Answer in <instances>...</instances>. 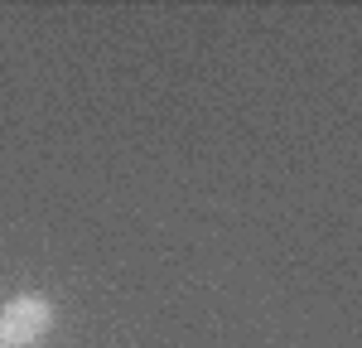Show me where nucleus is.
I'll return each mask as SVG.
<instances>
[{
	"mask_svg": "<svg viewBox=\"0 0 362 348\" xmlns=\"http://www.w3.org/2000/svg\"><path fill=\"white\" fill-rule=\"evenodd\" d=\"M49 324H54V305L39 295H20L0 310V339L10 348H29L49 334Z\"/></svg>",
	"mask_w": 362,
	"mask_h": 348,
	"instance_id": "1",
	"label": "nucleus"
},
{
	"mask_svg": "<svg viewBox=\"0 0 362 348\" xmlns=\"http://www.w3.org/2000/svg\"><path fill=\"white\" fill-rule=\"evenodd\" d=\"M0 348H10V344H5V339H0Z\"/></svg>",
	"mask_w": 362,
	"mask_h": 348,
	"instance_id": "2",
	"label": "nucleus"
}]
</instances>
